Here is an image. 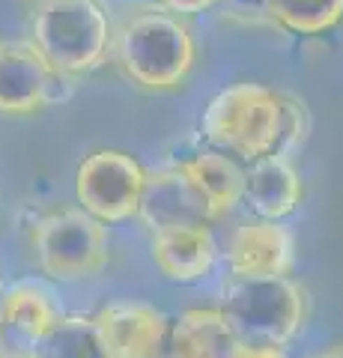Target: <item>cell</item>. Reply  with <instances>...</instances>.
Here are the masks:
<instances>
[{
	"mask_svg": "<svg viewBox=\"0 0 343 358\" xmlns=\"http://www.w3.org/2000/svg\"><path fill=\"white\" fill-rule=\"evenodd\" d=\"M307 110L290 93L242 81L209 102L200 131L215 150L245 162L286 159L307 134Z\"/></svg>",
	"mask_w": 343,
	"mask_h": 358,
	"instance_id": "obj_1",
	"label": "cell"
},
{
	"mask_svg": "<svg viewBox=\"0 0 343 358\" xmlns=\"http://www.w3.org/2000/svg\"><path fill=\"white\" fill-rule=\"evenodd\" d=\"M110 60L140 90L168 93L188 81L197 45L182 15L140 3L110 24Z\"/></svg>",
	"mask_w": 343,
	"mask_h": 358,
	"instance_id": "obj_2",
	"label": "cell"
},
{
	"mask_svg": "<svg viewBox=\"0 0 343 358\" xmlns=\"http://www.w3.org/2000/svg\"><path fill=\"white\" fill-rule=\"evenodd\" d=\"M27 45L63 78L90 75L110 57L102 0H21Z\"/></svg>",
	"mask_w": 343,
	"mask_h": 358,
	"instance_id": "obj_3",
	"label": "cell"
},
{
	"mask_svg": "<svg viewBox=\"0 0 343 358\" xmlns=\"http://www.w3.org/2000/svg\"><path fill=\"white\" fill-rule=\"evenodd\" d=\"M218 313L236 343L281 350L302 331L307 299L290 278H233Z\"/></svg>",
	"mask_w": 343,
	"mask_h": 358,
	"instance_id": "obj_4",
	"label": "cell"
},
{
	"mask_svg": "<svg viewBox=\"0 0 343 358\" xmlns=\"http://www.w3.org/2000/svg\"><path fill=\"white\" fill-rule=\"evenodd\" d=\"M39 268L54 281H84L108 266V230L84 209H60L39 218L30 230Z\"/></svg>",
	"mask_w": 343,
	"mask_h": 358,
	"instance_id": "obj_5",
	"label": "cell"
},
{
	"mask_svg": "<svg viewBox=\"0 0 343 358\" xmlns=\"http://www.w3.org/2000/svg\"><path fill=\"white\" fill-rule=\"evenodd\" d=\"M147 171L123 150H96L78 164L75 194L78 203L96 221H126L138 215Z\"/></svg>",
	"mask_w": 343,
	"mask_h": 358,
	"instance_id": "obj_6",
	"label": "cell"
},
{
	"mask_svg": "<svg viewBox=\"0 0 343 358\" xmlns=\"http://www.w3.org/2000/svg\"><path fill=\"white\" fill-rule=\"evenodd\" d=\"M63 78L27 42L0 39V114L30 117L66 96Z\"/></svg>",
	"mask_w": 343,
	"mask_h": 358,
	"instance_id": "obj_7",
	"label": "cell"
},
{
	"mask_svg": "<svg viewBox=\"0 0 343 358\" xmlns=\"http://www.w3.org/2000/svg\"><path fill=\"white\" fill-rule=\"evenodd\" d=\"M105 358H161L168 352V320L147 301H114L93 317Z\"/></svg>",
	"mask_w": 343,
	"mask_h": 358,
	"instance_id": "obj_8",
	"label": "cell"
},
{
	"mask_svg": "<svg viewBox=\"0 0 343 358\" xmlns=\"http://www.w3.org/2000/svg\"><path fill=\"white\" fill-rule=\"evenodd\" d=\"M138 215L152 233L168 227H206L212 221V212H209L203 194L182 173L180 164L147 173Z\"/></svg>",
	"mask_w": 343,
	"mask_h": 358,
	"instance_id": "obj_9",
	"label": "cell"
},
{
	"mask_svg": "<svg viewBox=\"0 0 343 358\" xmlns=\"http://www.w3.org/2000/svg\"><path fill=\"white\" fill-rule=\"evenodd\" d=\"M233 278H286L293 268V236L278 221H248L227 245Z\"/></svg>",
	"mask_w": 343,
	"mask_h": 358,
	"instance_id": "obj_10",
	"label": "cell"
},
{
	"mask_svg": "<svg viewBox=\"0 0 343 358\" xmlns=\"http://www.w3.org/2000/svg\"><path fill=\"white\" fill-rule=\"evenodd\" d=\"M152 263L176 284H194L212 272L215 239L209 227H168L152 233Z\"/></svg>",
	"mask_w": 343,
	"mask_h": 358,
	"instance_id": "obj_11",
	"label": "cell"
},
{
	"mask_svg": "<svg viewBox=\"0 0 343 358\" xmlns=\"http://www.w3.org/2000/svg\"><path fill=\"white\" fill-rule=\"evenodd\" d=\"M242 200L257 212L263 221H281L293 215L302 203V179L286 159H263L245 171Z\"/></svg>",
	"mask_w": 343,
	"mask_h": 358,
	"instance_id": "obj_12",
	"label": "cell"
},
{
	"mask_svg": "<svg viewBox=\"0 0 343 358\" xmlns=\"http://www.w3.org/2000/svg\"><path fill=\"white\" fill-rule=\"evenodd\" d=\"M57 320L60 313L54 305V296L39 284H15L0 299V326L15 334L18 341H24L30 350H36L45 341V334Z\"/></svg>",
	"mask_w": 343,
	"mask_h": 358,
	"instance_id": "obj_13",
	"label": "cell"
},
{
	"mask_svg": "<svg viewBox=\"0 0 343 358\" xmlns=\"http://www.w3.org/2000/svg\"><path fill=\"white\" fill-rule=\"evenodd\" d=\"M236 338L212 308L185 310L168 334L170 358H230Z\"/></svg>",
	"mask_w": 343,
	"mask_h": 358,
	"instance_id": "obj_14",
	"label": "cell"
},
{
	"mask_svg": "<svg viewBox=\"0 0 343 358\" xmlns=\"http://www.w3.org/2000/svg\"><path fill=\"white\" fill-rule=\"evenodd\" d=\"M182 173L197 185V192L203 194L212 221L227 215L239 200H242V188H245V171H239V164L230 155H218V152H200L188 162H180Z\"/></svg>",
	"mask_w": 343,
	"mask_h": 358,
	"instance_id": "obj_15",
	"label": "cell"
},
{
	"mask_svg": "<svg viewBox=\"0 0 343 358\" xmlns=\"http://www.w3.org/2000/svg\"><path fill=\"white\" fill-rule=\"evenodd\" d=\"M269 18L298 36H316L343 21V0H269Z\"/></svg>",
	"mask_w": 343,
	"mask_h": 358,
	"instance_id": "obj_16",
	"label": "cell"
},
{
	"mask_svg": "<svg viewBox=\"0 0 343 358\" xmlns=\"http://www.w3.org/2000/svg\"><path fill=\"white\" fill-rule=\"evenodd\" d=\"M36 352L39 358H105L93 317H78V313L54 322V329L36 346Z\"/></svg>",
	"mask_w": 343,
	"mask_h": 358,
	"instance_id": "obj_17",
	"label": "cell"
},
{
	"mask_svg": "<svg viewBox=\"0 0 343 358\" xmlns=\"http://www.w3.org/2000/svg\"><path fill=\"white\" fill-rule=\"evenodd\" d=\"M218 3H224V0H159V6H164L168 13H176V15H194Z\"/></svg>",
	"mask_w": 343,
	"mask_h": 358,
	"instance_id": "obj_18",
	"label": "cell"
},
{
	"mask_svg": "<svg viewBox=\"0 0 343 358\" xmlns=\"http://www.w3.org/2000/svg\"><path fill=\"white\" fill-rule=\"evenodd\" d=\"M230 358H286L284 350H272V346H245V343H236L233 346V355Z\"/></svg>",
	"mask_w": 343,
	"mask_h": 358,
	"instance_id": "obj_19",
	"label": "cell"
},
{
	"mask_svg": "<svg viewBox=\"0 0 343 358\" xmlns=\"http://www.w3.org/2000/svg\"><path fill=\"white\" fill-rule=\"evenodd\" d=\"M0 358H39V352L30 350V346H9V350L0 352Z\"/></svg>",
	"mask_w": 343,
	"mask_h": 358,
	"instance_id": "obj_20",
	"label": "cell"
}]
</instances>
